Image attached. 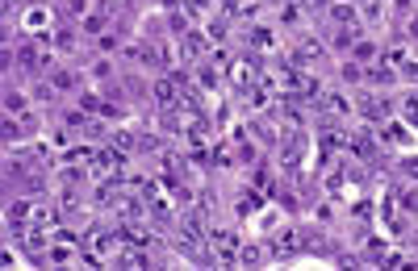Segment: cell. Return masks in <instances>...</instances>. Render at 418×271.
Wrapping results in <instances>:
<instances>
[{"label": "cell", "instance_id": "12", "mask_svg": "<svg viewBox=\"0 0 418 271\" xmlns=\"http://www.w3.org/2000/svg\"><path fill=\"white\" fill-rule=\"evenodd\" d=\"M247 42H251L255 50H276V30H268V25H255V30L247 34Z\"/></svg>", "mask_w": 418, "mask_h": 271}, {"label": "cell", "instance_id": "31", "mask_svg": "<svg viewBox=\"0 0 418 271\" xmlns=\"http://www.w3.org/2000/svg\"><path fill=\"white\" fill-rule=\"evenodd\" d=\"M406 180H418V158H410V163H406Z\"/></svg>", "mask_w": 418, "mask_h": 271}, {"label": "cell", "instance_id": "29", "mask_svg": "<svg viewBox=\"0 0 418 271\" xmlns=\"http://www.w3.org/2000/svg\"><path fill=\"white\" fill-rule=\"evenodd\" d=\"M402 108H406V121H410V126H418V92H414V96H406V104H402Z\"/></svg>", "mask_w": 418, "mask_h": 271}, {"label": "cell", "instance_id": "1", "mask_svg": "<svg viewBox=\"0 0 418 271\" xmlns=\"http://www.w3.org/2000/svg\"><path fill=\"white\" fill-rule=\"evenodd\" d=\"M209 246H214V259H218V267H234L239 263V234L234 230H214V238H209Z\"/></svg>", "mask_w": 418, "mask_h": 271}, {"label": "cell", "instance_id": "6", "mask_svg": "<svg viewBox=\"0 0 418 271\" xmlns=\"http://www.w3.org/2000/svg\"><path fill=\"white\" fill-rule=\"evenodd\" d=\"M381 59H385V63H389V67H397V71H402V67H406V63H410V59H414V50H410V46H406V42H389V46H385V50H381Z\"/></svg>", "mask_w": 418, "mask_h": 271}, {"label": "cell", "instance_id": "25", "mask_svg": "<svg viewBox=\"0 0 418 271\" xmlns=\"http://www.w3.org/2000/svg\"><path fill=\"white\" fill-rule=\"evenodd\" d=\"M21 138H25L21 121H17V117H5V142H21Z\"/></svg>", "mask_w": 418, "mask_h": 271}, {"label": "cell", "instance_id": "8", "mask_svg": "<svg viewBox=\"0 0 418 271\" xmlns=\"http://www.w3.org/2000/svg\"><path fill=\"white\" fill-rule=\"evenodd\" d=\"M155 59H160V67H168V71H180V50H176V42H155Z\"/></svg>", "mask_w": 418, "mask_h": 271}, {"label": "cell", "instance_id": "11", "mask_svg": "<svg viewBox=\"0 0 418 271\" xmlns=\"http://www.w3.org/2000/svg\"><path fill=\"white\" fill-rule=\"evenodd\" d=\"M301 17H305V0H285V5H280V25L285 30L301 25Z\"/></svg>", "mask_w": 418, "mask_h": 271}, {"label": "cell", "instance_id": "20", "mask_svg": "<svg viewBox=\"0 0 418 271\" xmlns=\"http://www.w3.org/2000/svg\"><path fill=\"white\" fill-rule=\"evenodd\" d=\"M259 204H264V200H259V192L251 188V192L239 200V217H255V213H259Z\"/></svg>", "mask_w": 418, "mask_h": 271}, {"label": "cell", "instance_id": "18", "mask_svg": "<svg viewBox=\"0 0 418 271\" xmlns=\"http://www.w3.org/2000/svg\"><path fill=\"white\" fill-rule=\"evenodd\" d=\"M76 108H80V113H88V117H96V113H100V108H104V100H100L96 92H80V100H76Z\"/></svg>", "mask_w": 418, "mask_h": 271}, {"label": "cell", "instance_id": "30", "mask_svg": "<svg viewBox=\"0 0 418 271\" xmlns=\"http://www.w3.org/2000/svg\"><path fill=\"white\" fill-rule=\"evenodd\" d=\"M406 38H410V42H418V17H410V25H406Z\"/></svg>", "mask_w": 418, "mask_h": 271}, {"label": "cell", "instance_id": "10", "mask_svg": "<svg viewBox=\"0 0 418 271\" xmlns=\"http://www.w3.org/2000/svg\"><path fill=\"white\" fill-rule=\"evenodd\" d=\"M297 246H301L297 230H276L272 234V255H297Z\"/></svg>", "mask_w": 418, "mask_h": 271}, {"label": "cell", "instance_id": "9", "mask_svg": "<svg viewBox=\"0 0 418 271\" xmlns=\"http://www.w3.org/2000/svg\"><path fill=\"white\" fill-rule=\"evenodd\" d=\"M347 150H351L355 158H368V154L377 150V142H373V134H368V130H355V134L347 138Z\"/></svg>", "mask_w": 418, "mask_h": 271}, {"label": "cell", "instance_id": "26", "mask_svg": "<svg viewBox=\"0 0 418 271\" xmlns=\"http://www.w3.org/2000/svg\"><path fill=\"white\" fill-rule=\"evenodd\" d=\"M9 117H13V113H9ZM17 121H21V130H25V138H34V134H38V130H42V121H38V117H34V113H21V117H17Z\"/></svg>", "mask_w": 418, "mask_h": 271}, {"label": "cell", "instance_id": "2", "mask_svg": "<svg viewBox=\"0 0 418 271\" xmlns=\"http://www.w3.org/2000/svg\"><path fill=\"white\" fill-rule=\"evenodd\" d=\"M34 209H38V200H30V196H17V200H9V230L13 234H25V230H34Z\"/></svg>", "mask_w": 418, "mask_h": 271}, {"label": "cell", "instance_id": "13", "mask_svg": "<svg viewBox=\"0 0 418 271\" xmlns=\"http://www.w3.org/2000/svg\"><path fill=\"white\" fill-rule=\"evenodd\" d=\"M268 259V250L259 246V242H243L239 246V267H255V263H264Z\"/></svg>", "mask_w": 418, "mask_h": 271}, {"label": "cell", "instance_id": "4", "mask_svg": "<svg viewBox=\"0 0 418 271\" xmlns=\"http://www.w3.org/2000/svg\"><path fill=\"white\" fill-rule=\"evenodd\" d=\"M322 113L343 121V117H351V113H355V100H351L347 92H327V96H322Z\"/></svg>", "mask_w": 418, "mask_h": 271}, {"label": "cell", "instance_id": "27", "mask_svg": "<svg viewBox=\"0 0 418 271\" xmlns=\"http://www.w3.org/2000/svg\"><path fill=\"white\" fill-rule=\"evenodd\" d=\"M402 213H410V217L418 213V188H406L402 192Z\"/></svg>", "mask_w": 418, "mask_h": 271}, {"label": "cell", "instance_id": "16", "mask_svg": "<svg viewBox=\"0 0 418 271\" xmlns=\"http://www.w3.org/2000/svg\"><path fill=\"white\" fill-rule=\"evenodd\" d=\"M5 113H13V117H21V113H30V96L25 92H5Z\"/></svg>", "mask_w": 418, "mask_h": 271}, {"label": "cell", "instance_id": "28", "mask_svg": "<svg viewBox=\"0 0 418 271\" xmlns=\"http://www.w3.org/2000/svg\"><path fill=\"white\" fill-rule=\"evenodd\" d=\"M109 142H113L118 150H130V146H134V138H130V130H113V134H109Z\"/></svg>", "mask_w": 418, "mask_h": 271}, {"label": "cell", "instance_id": "32", "mask_svg": "<svg viewBox=\"0 0 418 271\" xmlns=\"http://www.w3.org/2000/svg\"><path fill=\"white\" fill-rule=\"evenodd\" d=\"M393 5H397V9H410V5H414V0H393Z\"/></svg>", "mask_w": 418, "mask_h": 271}, {"label": "cell", "instance_id": "15", "mask_svg": "<svg viewBox=\"0 0 418 271\" xmlns=\"http://www.w3.org/2000/svg\"><path fill=\"white\" fill-rule=\"evenodd\" d=\"M109 75H113V63H109V54H100V59H92V63H88V80H92V84H104Z\"/></svg>", "mask_w": 418, "mask_h": 271}, {"label": "cell", "instance_id": "21", "mask_svg": "<svg viewBox=\"0 0 418 271\" xmlns=\"http://www.w3.org/2000/svg\"><path fill=\"white\" fill-rule=\"evenodd\" d=\"M122 46H126V42H122L118 30H104V34H100V54H113V50H122Z\"/></svg>", "mask_w": 418, "mask_h": 271}, {"label": "cell", "instance_id": "5", "mask_svg": "<svg viewBox=\"0 0 418 271\" xmlns=\"http://www.w3.org/2000/svg\"><path fill=\"white\" fill-rule=\"evenodd\" d=\"M50 21H55V17H50V9H46V5H34V9L21 17V30L38 38V34H50Z\"/></svg>", "mask_w": 418, "mask_h": 271}, {"label": "cell", "instance_id": "7", "mask_svg": "<svg viewBox=\"0 0 418 271\" xmlns=\"http://www.w3.org/2000/svg\"><path fill=\"white\" fill-rule=\"evenodd\" d=\"M151 96H155V104H160V108H172L176 104V75L172 80H155L151 84Z\"/></svg>", "mask_w": 418, "mask_h": 271}, {"label": "cell", "instance_id": "19", "mask_svg": "<svg viewBox=\"0 0 418 271\" xmlns=\"http://www.w3.org/2000/svg\"><path fill=\"white\" fill-rule=\"evenodd\" d=\"M385 142H393V146H410V130L397 126V121H389V126H385Z\"/></svg>", "mask_w": 418, "mask_h": 271}, {"label": "cell", "instance_id": "17", "mask_svg": "<svg viewBox=\"0 0 418 271\" xmlns=\"http://www.w3.org/2000/svg\"><path fill=\"white\" fill-rule=\"evenodd\" d=\"M46 80H50V88H76V75L67 71V67H46Z\"/></svg>", "mask_w": 418, "mask_h": 271}, {"label": "cell", "instance_id": "3", "mask_svg": "<svg viewBox=\"0 0 418 271\" xmlns=\"http://www.w3.org/2000/svg\"><path fill=\"white\" fill-rule=\"evenodd\" d=\"M226 75H230V84L239 88V96H243L247 88H255V84H259V67H255L251 59H234V63L226 67Z\"/></svg>", "mask_w": 418, "mask_h": 271}, {"label": "cell", "instance_id": "14", "mask_svg": "<svg viewBox=\"0 0 418 271\" xmlns=\"http://www.w3.org/2000/svg\"><path fill=\"white\" fill-rule=\"evenodd\" d=\"M351 59H355V63H364V59H368V63H373V59H381V54H377V42H368V38L360 34V38L351 42Z\"/></svg>", "mask_w": 418, "mask_h": 271}, {"label": "cell", "instance_id": "23", "mask_svg": "<svg viewBox=\"0 0 418 271\" xmlns=\"http://www.w3.org/2000/svg\"><path fill=\"white\" fill-rule=\"evenodd\" d=\"M339 75H343V84H360V80H364V67H360L355 59H347V63L339 67Z\"/></svg>", "mask_w": 418, "mask_h": 271}, {"label": "cell", "instance_id": "24", "mask_svg": "<svg viewBox=\"0 0 418 271\" xmlns=\"http://www.w3.org/2000/svg\"><path fill=\"white\" fill-rule=\"evenodd\" d=\"M80 30H84V34H104V17H100V13H88V17L80 21Z\"/></svg>", "mask_w": 418, "mask_h": 271}, {"label": "cell", "instance_id": "22", "mask_svg": "<svg viewBox=\"0 0 418 271\" xmlns=\"http://www.w3.org/2000/svg\"><path fill=\"white\" fill-rule=\"evenodd\" d=\"M80 46V38H76V30H59L55 34V50H63V54H72Z\"/></svg>", "mask_w": 418, "mask_h": 271}]
</instances>
